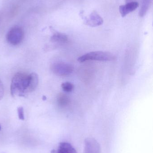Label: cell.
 <instances>
[{"label":"cell","instance_id":"6da1fadb","mask_svg":"<svg viewBox=\"0 0 153 153\" xmlns=\"http://www.w3.org/2000/svg\"><path fill=\"white\" fill-rule=\"evenodd\" d=\"M11 94L13 97H25L31 93L30 74L18 73L13 77L10 85Z\"/></svg>","mask_w":153,"mask_h":153},{"label":"cell","instance_id":"7a4b0ae2","mask_svg":"<svg viewBox=\"0 0 153 153\" xmlns=\"http://www.w3.org/2000/svg\"><path fill=\"white\" fill-rule=\"evenodd\" d=\"M116 59V56L108 52L95 51L87 53L78 58V61L83 63L88 61H98L101 62H110Z\"/></svg>","mask_w":153,"mask_h":153},{"label":"cell","instance_id":"3957f363","mask_svg":"<svg viewBox=\"0 0 153 153\" xmlns=\"http://www.w3.org/2000/svg\"><path fill=\"white\" fill-rule=\"evenodd\" d=\"M24 36V31L21 27H14L8 31L6 35V40L11 45H16L21 43Z\"/></svg>","mask_w":153,"mask_h":153},{"label":"cell","instance_id":"277c9868","mask_svg":"<svg viewBox=\"0 0 153 153\" xmlns=\"http://www.w3.org/2000/svg\"><path fill=\"white\" fill-rule=\"evenodd\" d=\"M51 71L58 76H66L71 74L73 71L72 65L63 62H55L51 65Z\"/></svg>","mask_w":153,"mask_h":153},{"label":"cell","instance_id":"5b68a950","mask_svg":"<svg viewBox=\"0 0 153 153\" xmlns=\"http://www.w3.org/2000/svg\"><path fill=\"white\" fill-rule=\"evenodd\" d=\"M101 147L99 142L93 137H88L84 140V153H101Z\"/></svg>","mask_w":153,"mask_h":153},{"label":"cell","instance_id":"8992f818","mask_svg":"<svg viewBox=\"0 0 153 153\" xmlns=\"http://www.w3.org/2000/svg\"><path fill=\"white\" fill-rule=\"evenodd\" d=\"M103 23V20L95 11H93L89 18L85 21V24L91 27H98L102 25Z\"/></svg>","mask_w":153,"mask_h":153},{"label":"cell","instance_id":"52a82bcc","mask_svg":"<svg viewBox=\"0 0 153 153\" xmlns=\"http://www.w3.org/2000/svg\"><path fill=\"white\" fill-rule=\"evenodd\" d=\"M139 6V3L136 1H132L127 3L125 5H120L119 11L122 17H125L130 13L134 11Z\"/></svg>","mask_w":153,"mask_h":153},{"label":"cell","instance_id":"ba28073f","mask_svg":"<svg viewBox=\"0 0 153 153\" xmlns=\"http://www.w3.org/2000/svg\"><path fill=\"white\" fill-rule=\"evenodd\" d=\"M54 153H77L76 150L68 143L63 142L59 144L56 151Z\"/></svg>","mask_w":153,"mask_h":153},{"label":"cell","instance_id":"9c48e42d","mask_svg":"<svg viewBox=\"0 0 153 153\" xmlns=\"http://www.w3.org/2000/svg\"><path fill=\"white\" fill-rule=\"evenodd\" d=\"M51 41L55 43H64L68 40V36L64 33L55 32L51 36Z\"/></svg>","mask_w":153,"mask_h":153},{"label":"cell","instance_id":"30bf717a","mask_svg":"<svg viewBox=\"0 0 153 153\" xmlns=\"http://www.w3.org/2000/svg\"><path fill=\"white\" fill-rule=\"evenodd\" d=\"M57 101L58 105L61 107H67L71 102L70 98L68 96L62 93L57 95Z\"/></svg>","mask_w":153,"mask_h":153},{"label":"cell","instance_id":"8fae6325","mask_svg":"<svg viewBox=\"0 0 153 153\" xmlns=\"http://www.w3.org/2000/svg\"><path fill=\"white\" fill-rule=\"evenodd\" d=\"M152 0H142V4L139 11V16L143 17L146 14L150 8Z\"/></svg>","mask_w":153,"mask_h":153},{"label":"cell","instance_id":"7c38bea8","mask_svg":"<svg viewBox=\"0 0 153 153\" xmlns=\"http://www.w3.org/2000/svg\"><path fill=\"white\" fill-rule=\"evenodd\" d=\"M61 87L63 91L66 92H70L72 91L74 88V85L72 83L69 82H65L63 83L61 85Z\"/></svg>","mask_w":153,"mask_h":153},{"label":"cell","instance_id":"4fadbf2b","mask_svg":"<svg viewBox=\"0 0 153 153\" xmlns=\"http://www.w3.org/2000/svg\"><path fill=\"white\" fill-rule=\"evenodd\" d=\"M17 112H18L19 119L21 120H24L25 118H24V109L23 107H19L17 109Z\"/></svg>","mask_w":153,"mask_h":153},{"label":"cell","instance_id":"5bb4252c","mask_svg":"<svg viewBox=\"0 0 153 153\" xmlns=\"http://www.w3.org/2000/svg\"><path fill=\"white\" fill-rule=\"evenodd\" d=\"M4 94V88L1 81L0 79V100L2 99Z\"/></svg>","mask_w":153,"mask_h":153},{"label":"cell","instance_id":"9a60e30c","mask_svg":"<svg viewBox=\"0 0 153 153\" xmlns=\"http://www.w3.org/2000/svg\"><path fill=\"white\" fill-rule=\"evenodd\" d=\"M134 0H125L126 3L134 1Z\"/></svg>","mask_w":153,"mask_h":153},{"label":"cell","instance_id":"2e32d148","mask_svg":"<svg viewBox=\"0 0 153 153\" xmlns=\"http://www.w3.org/2000/svg\"><path fill=\"white\" fill-rule=\"evenodd\" d=\"M43 100H46V97L45 96H43Z\"/></svg>","mask_w":153,"mask_h":153},{"label":"cell","instance_id":"e0dca14e","mask_svg":"<svg viewBox=\"0 0 153 153\" xmlns=\"http://www.w3.org/2000/svg\"><path fill=\"white\" fill-rule=\"evenodd\" d=\"M1 130V125H0V130Z\"/></svg>","mask_w":153,"mask_h":153}]
</instances>
